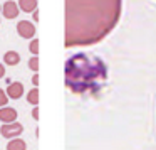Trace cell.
<instances>
[{
    "instance_id": "cell-11",
    "label": "cell",
    "mask_w": 156,
    "mask_h": 150,
    "mask_svg": "<svg viewBox=\"0 0 156 150\" xmlns=\"http://www.w3.org/2000/svg\"><path fill=\"white\" fill-rule=\"evenodd\" d=\"M29 68L32 71H39V56H32L30 61H29Z\"/></svg>"
},
{
    "instance_id": "cell-8",
    "label": "cell",
    "mask_w": 156,
    "mask_h": 150,
    "mask_svg": "<svg viewBox=\"0 0 156 150\" xmlns=\"http://www.w3.org/2000/svg\"><path fill=\"white\" fill-rule=\"evenodd\" d=\"M17 4L22 12H35L37 10V0H19Z\"/></svg>"
},
{
    "instance_id": "cell-6",
    "label": "cell",
    "mask_w": 156,
    "mask_h": 150,
    "mask_svg": "<svg viewBox=\"0 0 156 150\" xmlns=\"http://www.w3.org/2000/svg\"><path fill=\"white\" fill-rule=\"evenodd\" d=\"M17 120V110L10 108V106H4L0 108V122L2 123H14Z\"/></svg>"
},
{
    "instance_id": "cell-7",
    "label": "cell",
    "mask_w": 156,
    "mask_h": 150,
    "mask_svg": "<svg viewBox=\"0 0 156 150\" xmlns=\"http://www.w3.org/2000/svg\"><path fill=\"white\" fill-rule=\"evenodd\" d=\"M20 62V56L17 51H7L4 54V64L7 66H17Z\"/></svg>"
},
{
    "instance_id": "cell-2",
    "label": "cell",
    "mask_w": 156,
    "mask_h": 150,
    "mask_svg": "<svg viewBox=\"0 0 156 150\" xmlns=\"http://www.w3.org/2000/svg\"><path fill=\"white\" fill-rule=\"evenodd\" d=\"M22 132H24V126H22L20 123H17V122H14V123H4V125H2V128H0L2 137H4V138H9V140L17 138Z\"/></svg>"
},
{
    "instance_id": "cell-4",
    "label": "cell",
    "mask_w": 156,
    "mask_h": 150,
    "mask_svg": "<svg viewBox=\"0 0 156 150\" xmlns=\"http://www.w3.org/2000/svg\"><path fill=\"white\" fill-rule=\"evenodd\" d=\"M19 12H20V9H19V4H17V2L7 0V2L2 5V14H4V17L9 19V21L19 17Z\"/></svg>"
},
{
    "instance_id": "cell-12",
    "label": "cell",
    "mask_w": 156,
    "mask_h": 150,
    "mask_svg": "<svg viewBox=\"0 0 156 150\" xmlns=\"http://www.w3.org/2000/svg\"><path fill=\"white\" fill-rule=\"evenodd\" d=\"M9 96H7V93L4 91V89H0V108H4V106H7V101H9Z\"/></svg>"
},
{
    "instance_id": "cell-1",
    "label": "cell",
    "mask_w": 156,
    "mask_h": 150,
    "mask_svg": "<svg viewBox=\"0 0 156 150\" xmlns=\"http://www.w3.org/2000/svg\"><path fill=\"white\" fill-rule=\"evenodd\" d=\"M64 47L101 42L118 25L122 0H64Z\"/></svg>"
},
{
    "instance_id": "cell-3",
    "label": "cell",
    "mask_w": 156,
    "mask_h": 150,
    "mask_svg": "<svg viewBox=\"0 0 156 150\" xmlns=\"http://www.w3.org/2000/svg\"><path fill=\"white\" fill-rule=\"evenodd\" d=\"M17 34L22 39H32L35 36V25L29 21H20L17 24Z\"/></svg>"
},
{
    "instance_id": "cell-15",
    "label": "cell",
    "mask_w": 156,
    "mask_h": 150,
    "mask_svg": "<svg viewBox=\"0 0 156 150\" xmlns=\"http://www.w3.org/2000/svg\"><path fill=\"white\" fill-rule=\"evenodd\" d=\"M4 76H5V64L0 62V78H4Z\"/></svg>"
},
{
    "instance_id": "cell-9",
    "label": "cell",
    "mask_w": 156,
    "mask_h": 150,
    "mask_svg": "<svg viewBox=\"0 0 156 150\" xmlns=\"http://www.w3.org/2000/svg\"><path fill=\"white\" fill-rule=\"evenodd\" d=\"M7 150H27V143H25L22 138H19V137H17V138L9 140Z\"/></svg>"
},
{
    "instance_id": "cell-5",
    "label": "cell",
    "mask_w": 156,
    "mask_h": 150,
    "mask_svg": "<svg viewBox=\"0 0 156 150\" xmlns=\"http://www.w3.org/2000/svg\"><path fill=\"white\" fill-rule=\"evenodd\" d=\"M5 93H7V96L10 99H19V98L24 96V84L19 83V81H14V83L9 84V88L5 89Z\"/></svg>"
},
{
    "instance_id": "cell-10",
    "label": "cell",
    "mask_w": 156,
    "mask_h": 150,
    "mask_svg": "<svg viewBox=\"0 0 156 150\" xmlns=\"http://www.w3.org/2000/svg\"><path fill=\"white\" fill-rule=\"evenodd\" d=\"M27 101L30 103V105H34V106L39 105V89L37 88L30 89V91L27 93Z\"/></svg>"
},
{
    "instance_id": "cell-14",
    "label": "cell",
    "mask_w": 156,
    "mask_h": 150,
    "mask_svg": "<svg viewBox=\"0 0 156 150\" xmlns=\"http://www.w3.org/2000/svg\"><path fill=\"white\" fill-rule=\"evenodd\" d=\"M32 116H34V120H39V108H37V106L32 110Z\"/></svg>"
},
{
    "instance_id": "cell-13",
    "label": "cell",
    "mask_w": 156,
    "mask_h": 150,
    "mask_svg": "<svg viewBox=\"0 0 156 150\" xmlns=\"http://www.w3.org/2000/svg\"><path fill=\"white\" fill-rule=\"evenodd\" d=\"M29 49H30V52H32L34 56H37V54H39V41H37V39H34V41L30 42Z\"/></svg>"
},
{
    "instance_id": "cell-16",
    "label": "cell",
    "mask_w": 156,
    "mask_h": 150,
    "mask_svg": "<svg viewBox=\"0 0 156 150\" xmlns=\"http://www.w3.org/2000/svg\"><path fill=\"white\" fill-rule=\"evenodd\" d=\"M32 83H34L35 86L39 84V74H34V78H32Z\"/></svg>"
},
{
    "instance_id": "cell-17",
    "label": "cell",
    "mask_w": 156,
    "mask_h": 150,
    "mask_svg": "<svg viewBox=\"0 0 156 150\" xmlns=\"http://www.w3.org/2000/svg\"><path fill=\"white\" fill-rule=\"evenodd\" d=\"M34 21H39V12L37 10L34 12Z\"/></svg>"
}]
</instances>
